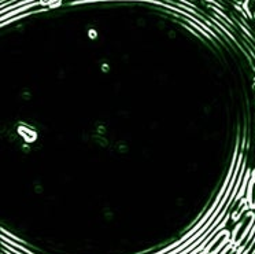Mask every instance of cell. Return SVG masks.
<instances>
[{
  "mask_svg": "<svg viewBox=\"0 0 255 254\" xmlns=\"http://www.w3.org/2000/svg\"><path fill=\"white\" fill-rule=\"evenodd\" d=\"M37 6H43V3L41 1H34V3H30V4H26V6L23 7H19V8H17V10H12V11L7 12V14H4V15H1V22H6V19H11V17H17L18 14H21V12H28V10H30V8H33V7H37Z\"/></svg>",
  "mask_w": 255,
  "mask_h": 254,
  "instance_id": "6da1fadb",
  "label": "cell"
}]
</instances>
